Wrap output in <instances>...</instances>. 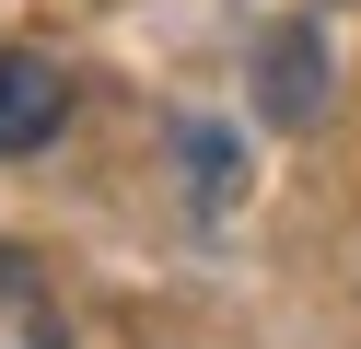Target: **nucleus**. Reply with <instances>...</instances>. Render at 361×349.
Listing matches in <instances>:
<instances>
[{"mask_svg": "<svg viewBox=\"0 0 361 349\" xmlns=\"http://www.w3.org/2000/svg\"><path fill=\"white\" fill-rule=\"evenodd\" d=\"M0 349H59V302H47V268L0 245Z\"/></svg>", "mask_w": 361, "mask_h": 349, "instance_id": "nucleus-2", "label": "nucleus"}, {"mask_svg": "<svg viewBox=\"0 0 361 349\" xmlns=\"http://www.w3.org/2000/svg\"><path fill=\"white\" fill-rule=\"evenodd\" d=\"M59 128H71V70L35 59V47H0V163L47 152Z\"/></svg>", "mask_w": 361, "mask_h": 349, "instance_id": "nucleus-1", "label": "nucleus"}]
</instances>
